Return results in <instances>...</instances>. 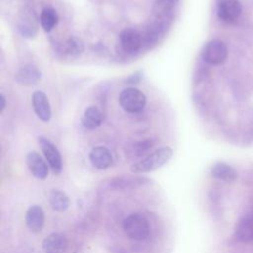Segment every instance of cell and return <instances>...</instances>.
Instances as JSON below:
<instances>
[{
  "label": "cell",
  "instance_id": "obj_6",
  "mask_svg": "<svg viewBox=\"0 0 253 253\" xmlns=\"http://www.w3.org/2000/svg\"><path fill=\"white\" fill-rule=\"evenodd\" d=\"M119 38L122 48L125 52L129 54L136 52L142 43L140 34L132 28H126L122 30Z\"/></svg>",
  "mask_w": 253,
  "mask_h": 253
},
{
  "label": "cell",
  "instance_id": "obj_2",
  "mask_svg": "<svg viewBox=\"0 0 253 253\" xmlns=\"http://www.w3.org/2000/svg\"><path fill=\"white\" fill-rule=\"evenodd\" d=\"M125 233L133 240H144L149 235L148 220L139 213H132L126 216L123 221Z\"/></svg>",
  "mask_w": 253,
  "mask_h": 253
},
{
  "label": "cell",
  "instance_id": "obj_10",
  "mask_svg": "<svg viewBox=\"0 0 253 253\" xmlns=\"http://www.w3.org/2000/svg\"><path fill=\"white\" fill-rule=\"evenodd\" d=\"M44 253H65L67 249L66 237L58 232L48 234L42 242Z\"/></svg>",
  "mask_w": 253,
  "mask_h": 253
},
{
  "label": "cell",
  "instance_id": "obj_1",
  "mask_svg": "<svg viewBox=\"0 0 253 253\" xmlns=\"http://www.w3.org/2000/svg\"><path fill=\"white\" fill-rule=\"evenodd\" d=\"M173 156V150L169 146L160 147L150 154L133 163L130 166V172L134 174H141L154 171L164 164H166Z\"/></svg>",
  "mask_w": 253,
  "mask_h": 253
},
{
  "label": "cell",
  "instance_id": "obj_13",
  "mask_svg": "<svg viewBox=\"0 0 253 253\" xmlns=\"http://www.w3.org/2000/svg\"><path fill=\"white\" fill-rule=\"evenodd\" d=\"M103 113L95 106L88 107L82 116V125L88 129H95L103 123Z\"/></svg>",
  "mask_w": 253,
  "mask_h": 253
},
{
  "label": "cell",
  "instance_id": "obj_5",
  "mask_svg": "<svg viewBox=\"0 0 253 253\" xmlns=\"http://www.w3.org/2000/svg\"><path fill=\"white\" fill-rule=\"evenodd\" d=\"M38 142L52 172L58 175L62 169V160L59 150L49 139L44 136H40L38 138Z\"/></svg>",
  "mask_w": 253,
  "mask_h": 253
},
{
  "label": "cell",
  "instance_id": "obj_4",
  "mask_svg": "<svg viewBox=\"0 0 253 253\" xmlns=\"http://www.w3.org/2000/svg\"><path fill=\"white\" fill-rule=\"evenodd\" d=\"M202 56L210 64H221L227 57V47L220 40H211L204 46Z\"/></svg>",
  "mask_w": 253,
  "mask_h": 253
},
{
  "label": "cell",
  "instance_id": "obj_18",
  "mask_svg": "<svg viewBox=\"0 0 253 253\" xmlns=\"http://www.w3.org/2000/svg\"><path fill=\"white\" fill-rule=\"evenodd\" d=\"M58 22V15L56 11L51 7H45L41 12L40 16V23L42 28L45 32L51 31Z\"/></svg>",
  "mask_w": 253,
  "mask_h": 253
},
{
  "label": "cell",
  "instance_id": "obj_16",
  "mask_svg": "<svg viewBox=\"0 0 253 253\" xmlns=\"http://www.w3.org/2000/svg\"><path fill=\"white\" fill-rule=\"evenodd\" d=\"M50 207L59 212L65 211L69 207V199L67 195L60 190H52L48 195Z\"/></svg>",
  "mask_w": 253,
  "mask_h": 253
},
{
  "label": "cell",
  "instance_id": "obj_12",
  "mask_svg": "<svg viewBox=\"0 0 253 253\" xmlns=\"http://www.w3.org/2000/svg\"><path fill=\"white\" fill-rule=\"evenodd\" d=\"M91 164L100 170L109 168L113 163V156L110 150L104 146H96L89 153Z\"/></svg>",
  "mask_w": 253,
  "mask_h": 253
},
{
  "label": "cell",
  "instance_id": "obj_14",
  "mask_svg": "<svg viewBox=\"0 0 253 253\" xmlns=\"http://www.w3.org/2000/svg\"><path fill=\"white\" fill-rule=\"evenodd\" d=\"M211 172L214 178L224 182H232L237 177L236 171L230 165L224 162H217L213 164Z\"/></svg>",
  "mask_w": 253,
  "mask_h": 253
},
{
  "label": "cell",
  "instance_id": "obj_9",
  "mask_svg": "<svg viewBox=\"0 0 253 253\" xmlns=\"http://www.w3.org/2000/svg\"><path fill=\"white\" fill-rule=\"evenodd\" d=\"M32 105L36 115L43 122L51 118V109L46 95L42 91H36L32 95Z\"/></svg>",
  "mask_w": 253,
  "mask_h": 253
},
{
  "label": "cell",
  "instance_id": "obj_17",
  "mask_svg": "<svg viewBox=\"0 0 253 253\" xmlns=\"http://www.w3.org/2000/svg\"><path fill=\"white\" fill-rule=\"evenodd\" d=\"M235 235L240 241H251L253 239V219L249 217L241 218L236 225Z\"/></svg>",
  "mask_w": 253,
  "mask_h": 253
},
{
  "label": "cell",
  "instance_id": "obj_11",
  "mask_svg": "<svg viewBox=\"0 0 253 253\" xmlns=\"http://www.w3.org/2000/svg\"><path fill=\"white\" fill-rule=\"evenodd\" d=\"M25 221L27 227L34 233L40 232L44 225V211L42 207L34 205L26 212Z\"/></svg>",
  "mask_w": 253,
  "mask_h": 253
},
{
  "label": "cell",
  "instance_id": "obj_3",
  "mask_svg": "<svg viewBox=\"0 0 253 253\" xmlns=\"http://www.w3.org/2000/svg\"><path fill=\"white\" fill-rule=\"evenodd\" d=\"M119 103L126 112L138 113L144 109L146 105V97L142 91L130 87L121 92Z\"/></svg>",
  "mask_w": 253,
  "mask_h": 253
},
{
  "label": "cell",
  "instance_id": "obj_8",
  "mask_svg": "<svg viewBox=\"0 0 253 253\" xmlns=\"http://www.w3.org/2000/svg\"><path fill=\"white\" fill-rule=\"evenodd\" d=\"M242 7L238 0H223L217 8V15L220 20L226 23L234 22L241 14Z\"/></svg>",
  "mask_w": 253,
  "mask_h": 253
},
{
  "label": "cell",
  "instance_id": "obj_15",
  "mask_svg": "<svg viewBox=\"0 0 253 253\" xmlns=\"http://www.w3.org/2000/svg\"><path fill=\"white\" fill-rule=\"evenodd\" d=\"M60 51L63 54L69 55L71 57H76L84 51V43L81 39L72 36L61 44Z\"/></svg>",
  "mask_w": 253,
  "mask_h": 253
},
{
  "label": "cell",
  "instance_id": "obj_22",
  "mask_svg": "<svg viewBox=\"0 0 253 253\" xmlns=\"http://www.w3.org/2000/svg\"><path fill=\"white\" fill-rule=\"evenodd\" d=\"M0 102H1V105H0V112L3 113L5 107H6V98L3 94L0 95Z\"/></svg>",
  "mask_w": 253,
  "mask_h": 253
},
{
  "label": "cell",
  "instance_id": "obj_20",
  "mask_svg": "<svg viewBox=\"0 0 253 253\" xmlns=\"http://www.w3.org/2000/svg\"><path fill=\"white\" fill-rule=\"evenodd\" d=\"M179 0H156L153 6V13L158 18L168 17Z\"/></svg>",
  "mask_w": 253,
  "mask_h": 253
},
{
  "label": "cell",
  "instance_id": "obj_19",
  "mask_svg": "<svg viewBox=\"0 0 253 253\" xmlns=\"http://www.w3.org/2000/svg\"><path fill=\"white\" fill-rule=\"evenodd\" d=\"M41 77V72L33 65L23 67L17 74V80L23 84H35Z\"/></svg>",
  "mask_w": 253,
  "mask_h": 253
},
{
  "label": "cell",
  "instance_id": "obj_7",
  "mask_svg": "<svg viewBox=\"0 0 253 253\" xmlns=\"http://www.w3.org/2000/svg\"><path fill=\"white\" fill-rule=\"evenodd\" d=\"M27 166L34 177L43 180L48 175V166L46 161L36 151H30L26 156Z\"/></svg>",
  "mask_w": 253,
  "mask_h": 253
},
{
  "label": "cell",
  "instance_id": "obj_21",
  "mask_svg": "<svg viewBox=\"0 0 253 253\" xmlns=\"http://www.w3.org/2000/svg\"><path fill=\"white\" fill-rule=\"evenodd\" d=\"M146 179L144 178H130V177H117L112 180L111 184L115 188L119 189H126V188H132L138 185L143 184V181Z\"/></svg>",
  "mask_w": 253,
  "mask_h": 253
}]
</instances>
